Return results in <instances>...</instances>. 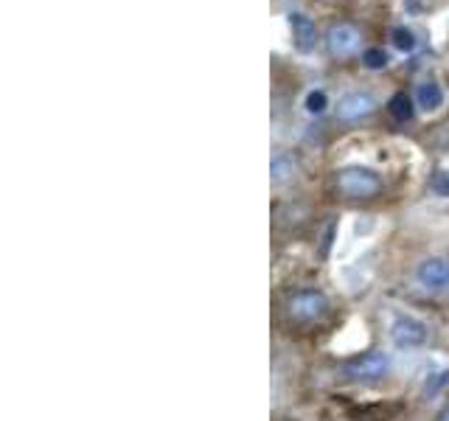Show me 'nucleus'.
<instances>
[{
    "mask_svg": "<svg viewBox=\"0 0 449 421\" xmlns=\"http://www.w3.org/2000/svg\"><path fill=\"white\" fill-rule=\"evenodd\" d=\"M284 309L292 323H320L329 314V298L320 290H300L287 298Z\"/></svg>",
    "mask_w": 449,
    "mask_h": 421,
    "instance_id": "obj_1",
    "label": "nucleus"
},
{
    "mask_svg": "<svg viewBox=\"0 0 449 421\" xmlns=\"http://www.w3.org/2000/svg\"><path fill=\"white\" fill-rule=\"evenodd\" d=\"M337 191L349 199H371L382 191V180L371 169H345L337 174Z\"/></svg>",
    "mask_w": 449,
    "mask_h": 421,
    "instance_id": "obj_2",
    "label": "nucleus"
},
{
    "mask_svg": "<svg viewBox=\"0 0 449 421\" xmlns=\"http://www.w3.org/2000/svg\"><path fill=\"white\" fill-rule=\"evenodd\" d=\"M345 376L354 382H379L382 376H388L391 371V360L388 354H379V351H371V354H362L351 363H345Z\"/></svg>",
    "mask_w": 449,
    "mask_h": 421,
    "instance_id": "obj_3",
    "label": "nucleus"
},
{
    "mask_svg": "<svg viewBox=\"0 0 449 421\" xmlns=\"http://www.w3.org/2000/svg\"><path fill=\"white\" fill-rule=\"evenodd\" d=\"M391 337H393V343H396L399 348H419V345L427 343L430 332H427V326H424L421 321H416V318H399V321H393V326H391Z\"/></svg>",
    "mask_w": 449,
    "mask_h": 421,
    "instance_id": "obj_4",
    "label": "nucleus"
},
{
    "mask_svg": "<svg viewBox=\"0 0 449 421\" xmlns=\"http://www.w3.org/2000/svg\"><path fill=\"white\" fill-rule=\"evenodd\" d=\"M419 284L430 292H449V259H427L419 264Z\"/></svg>",
    "mask_w": 449,
    "mask_h": 421,
    "instance_id": "obj_5",
    "label": "nucleus"
},
{
    "mask_svg": "<svg viewBox=\"0 0 449 421\" xmlns=\"http://www.w3.org/2000/svg\"><path fill=\"white\" fill-rule=\"evenodd\" d=\"M329 48L334 56H351L357 48H360V31L349 23H340V25H331L329 28Z\"/></svg>",
    "mask_w": 449,
    "mask_h": 421,
    "instance_id": "obj_6",
    "label": "nucleus"
},
{
    "mask_svg": "<svg viewBox=\"0 0 449 421\" xmlns=\"http://www.w3.org/2000/svg\"><path fill=\"white\" fill-rule=\"evenodd\" d=\"M373 113V98L368 93H349L337 101V116L342 121H357Z\"/></svg>",
    "mask_w": 449,
    "mask_h": 421,
    "instance_id": "obj_7",
    "label": "nucleus"
},
{
    "mask_svg": "<svg viewBox=\"0 0 449 421\" xmlns=\"http://www.w3.org/2000/svg\"><path fill=\"white\" fill-rule=\"evenodd\" d=\"M289 23H292V31H295V45H298V51L309 54V51L315 48V43H318L315 23L309 20V17H303V14H292Z\"/></svg>",
    "mask_w": 449,
    "mask_h": 421,
    "instance_id": "obj_8",
    "label": "nucleus"
},
{
    "mask_svg": "<svg viewBox=\"0 0 449 421\" xmlns=\"http://www.w3.org/2000/svg\"><path fill=\"white\" fill-rule=\"evenodd\" d=\"M298 171V163L289 158V155H275L272 163H270V174H272V183H289Z\"/></svg>",
    "mask_w": 449,
    "mask_h": 421,
    "instance_id": "obj_9",
    "label": "nucleus"
},
{
    "mask_svg": "<svg viewBox=\"0 0 449 421\" xmlns=\"http://www.w3.org/2000/svg\"><path fill=\"white\" fill-rule=\"evenodd\" d=\"M416 98H419V107H424V110H438L441 104H443V90H441L438 82H424V85H419Z\"/></svg>",
    "mask_w": 449,
    "mask_h": 421,
    "instance_id": "obj_10",
    "label": "nucleus"
},
{
    "mask_svg": "<svg viewBox=\"0 0 449 421\" xmlns=\"http://www.w3.org/2000/svg\"><path fill=\"white\" fill-rule=\"evenodd\" d=\"M388 113L396 118V121H410L413 118V101H410V96H404V93H396L391 101H388Z\"/></svg>",
    "mask_w": 449,
    "mask_h": 421,
    "instance_id": "obj_11",
    "label": "nucleus"
},
{
    "mask_svg": "<svg viewBox=\"0 0 449 421\" xmlns=\"http://www.w3.org/2000/svg\"><path fill=\"white\" fill-rule=\"evenodd\" d=\"M362 62H365V67L379 70V67H385V65H388V54H385L382 48H368V51L362 54Z\"/></svg>",
    "mask_w": 449,
    "mask_h": 421,
    "instance_id": "obj_12",
    "label": "nucleus"
},
{
    "mask_svg": "<svg viewBox=\"0 0 449 421\" xmlns=\"http://www.w3.org/2000/svg\"><path fill=\"white\" fill-rule=\"evenodd\" d=\"M326 104H329V98H326L323 90H312V93L306 96V110L312 113V116H320L326 110Z\"/></svg>",
    "mask_w": 449,
    "mask_h": 421,
    "instance_id": "obj_13",
    "label": "nucleus"
},
{
    "mask_svg": "<svg viewBox=\"0 0 449 421\" xmlns=\"http://www.w3.org/2000/svg\"><path fill=\"white\" fill-rule=\"evenodd\" d=\"M393 43L402 48V51H413L416 48V37H413V31L410 28H393Z\"/></svg>",
    "mask_w": 449,
    "mask_h": 421,
    "instance_id": "obj_14",
    "label": "nucleus"
},
{
    "mask_svg": "<svg viewBox=\"0 0 449 421\" xmlns=\"http://www.w3.org/2000/svg\"><path fill=\"white\" fill-rule=\"evenodd\" d=\"M432 191L441 197H449V171L446 169H438L432 174Z\"/></svg>",
    "mask_w": 449,
    "mask_h": 421,
    "instance_id": "obj_15",
    "label": "nucleus"
},
{
    "mask_svg": "<svg viewBox=\"0 0 449 421\" xmlns=\"http://www.w3.org/2000/svg\"><path fill=\"white\" fill-rule=\"evenodd\" d=\"M438 421H449V404H446V407L438 413Z\"/></svg>",
    "mask_w": 449,
    "mask_h": 421,
    "instance_id": "obj_16",
    "label": "nucleus"
}]
</instances>
